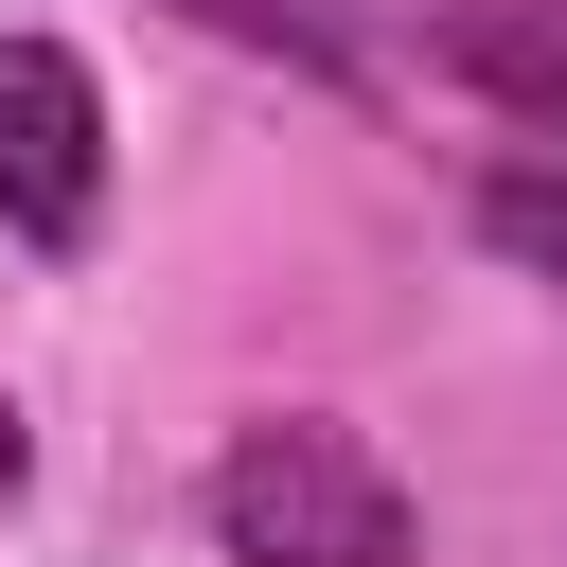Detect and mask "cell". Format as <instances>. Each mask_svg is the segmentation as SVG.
Listing matches in <instances>:
<instances>
[{"mask_svg":"<svg viewBox=\"0 0 567 567\" xmlns=\"http://www.w3.org/2000/svg\"><path fill=\"white\" fill-rule=\"evenodd\" d=\"M425 71H461L496 124L567 142V0H425Z\"/></svg>","mask_w":567,"mask_h":567,"instance_id":"3","label":"cell"},{"mask_svg":"<svg viewBox=\"0 0 567 567\" xmlns=\"http://www.w3.org/2000/svg\"><path fill=\"white\" fill-rule=\"evenodd\" d=\"M213 35H248V53H301V71H354V35L319 18V0H195Z\"/></svg>","mask_w":567,"mask_h":567,"instance_id":"5","label":"cell"},{"mask_svg":"<svg viewBox=\"0 0 567 567\" xmlns=\"http://www.w3.org/2000/svg\"><path fill=\"white\" fill-rule=\"evenodd\" d=\"M89 213H106V89L71 35H0V230L89 248Z\"/></svg>","mask_w":567,"mask_h":567,"instance_id":"2","label":"cell"},{"mask_svg":"<svg viewBox=\"0 0 567 567\" xmlns=\"http://www.w3.org/2000/svg\"><path fill=\"white\" fill-rule=\"evenodd\" d=\"M18 478H35V443H18V390H0V514H18Z\"/></svg>","mask_w":567,"mask_h":567,"instance_id":"6","label":"cell"},{"mask_svg":"<svg viewBox=\"0 0 567 567\" xmlns=\"http://www.w3.org/2000/svg\"><path fill=\"white\" fill-rule=\"evenodd\" d=\"M478 248H496V266H532V284L567 301V142H532V159H496V177H478Z\"/></svg>","mask_w":567,"mask_h":567,"instance_id":"4","label":"cell"},{"mask_svg":"<svg viewBox=\"0 0 567 567\" xmlns=\"http://www.w3.org/2000/svg\"><path fill=\"white\" fill-rule=\"evenodd\" d=\"M213 549H230V567H408L425 514H408V478H390L354 425L284 408V425H230V461H213Z\"/></svg>","mask_w":567,"mask_h":567,"instance_id":"1","label":"cell"}]
</instances>
